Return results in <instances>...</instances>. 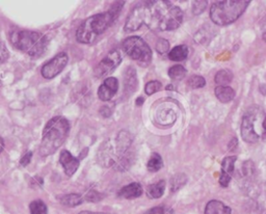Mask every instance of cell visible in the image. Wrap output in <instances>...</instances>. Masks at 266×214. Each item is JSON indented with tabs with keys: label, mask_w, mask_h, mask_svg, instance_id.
Wrapping results in <instances>:
<instances>
[{
	"label": "cell",
	"mask_w": 266,
	"mask_h": 214,
	"mask_svg": "<svg viewBox=\"0 0 266 214\" xmlns=\"http://www.w3.org/2000/svg\"><path fill=\"white\" fill-rule=\"evenodd\" d=\"M70 129L69 122L63 117L51 119L45 126L40 146L41 156H50L65 142Z\"/></svg>",
	"instance_id": "6da1fadb"
},
{
	"label": "cell",
	"mask_w": 266,
	"mask_h": 214,
	"mask_svg": "<svg viewBox=\"0 0 266 214\" xmlns=\"http://www.w3.org/2000/svg\"><path fill=\"white\" fill-rule=\"evenodd\" d=\"M115 20L116 18L109 12L97 14V15L88 18L78 27L76 33L77 41L81 44H92L114 23Z\"/></svg>",
	"instance_id": "7a4b0ae2"
},
{
	"label": "cell",
	"mask_w": 266,
	"mask_h": 214,
	"mask_svg": "<svg viewBox=\"0 0 266 214\" xmlns=\"http://www.w3.org/2000/svg\"><path fill=\"white\" fill-rule=\"evenodd\" d=\"M241 137L248 144H255L266 137V112L259 107H251L242 118Z\"/></svg>",
	"instance_id": "3957f363"
},
{
	"label": "cell",
	"mask_w": 266,
	"mask_h": 214,
	"mask_svg": "<svg viewBox=\"0 0 266 214\" xmlns=\"http://www.w3.org/2000/svg\"><path fill=\"white\" fill-rule=\"evenodd\" d=\"M247 0H225L216 2L210 9V18L217 25H228L235 22L245 12Z\"/></svg>",
	"instance_id": "277c9868"
},
{
	"label": "cell",
	"mask_w": 266,
	"mask_h": 214,
	"mask_svg": "<svg viewBox=\"0 0 266 214\" xmlns=\"http://www.w3.org/2000/svg\"><path fill=\"white\" fill-rule=\"evenodd\" d=\"M12 45L18 50L38 58L46 48V38L32 31H15L10 36Z\"/></svg>",
	"instance_id": "5b68a950"
},
{
	"label": "cell",
	"mask_w": 266,
	"mask_h": 214,
	"mask_svg": "<svg viewBox=\"0 0 266 214\" xmlns=\"http://www.w3.org/2000/svg\"><path fill=\"white\" fill-rule=\"evenodd\" d=\"M123 49L139 66L147 67L152 61V51L147 43L139 37H130L123 42Z\"/></svg>",
	"instance_id": "8992f818"
},
{
	"label": "cell",
	"mask_w": 266,
	"mask_h": 214,
	"mask_svg": "<svg viewBox=\"0 0 266 214\" xmlns=\"http://www.w3.org/2000/svg\"><path fill=\"white\" fill-rule=\"evenodd\" d=\"M153 21L161 31H175L183 21V12L178 7H167L163 10H157L154 12Z\"/></svg>",
	"instance_id": "52a82bcc"
},
{
	"label": "cell",
	"mask_w": 266,
	"mask_h": 214,
	"mask_svg": "<svg viewBox=\"0 0 266 214\" xmlns=\"http://www.w3.org/2000/svg\"><path fill=\"white\" fill-rule=\"evenodd\" d=\"M154 13L151 11L150 8L143 6L135 8L130 15L128 16L127 20L125 23V31L135 32L138 31L143 25H151L153 24Z\"/></svg>",
	"instance_id": "ba28073f"
},
{
	"label": "cell",
	"mask_w": 266,
	"mask_h": 214,
	"mask_svg": "<svg viewBox=\"0 0 266 214\" xmlns=\"http://www.w3.org/2000/svg\"><path fill=\"white\" fill-rule=\"evenodd\" d=\"M122 62V54L119 50L110 51L105 58L95 68V75L98 78H102L108 75L115 70Z\"/></svg>",
	"instance_id": "9c48e42d"
},
{
	"label": "cell",
	"mask_w": 266,
	"mask_h": 214,
	"mask_svg": "<svg viewBox=\"0 0 266 214\" xmlns=\"http://www.w3.org/2000/svg\"><path fill=\"white\" fill-rule=\"evenodd\" d=\"M98 160H99L102 166H116L118 162V154L115 140L107 139L103 142L99 149V152H98Z\"/></svg>",
	"instance_id": "30bf717a"
},
{
	"label": "cell",
	"mask_w": 266,
	"mask_h": 214,
	"mask_svg": "<svg viewBox=\"0 0 266 214\" xmlns=\"http://www.w3.org/2000/svg\"><path fill=\"white\" fill-rule=\"evenodd\" d=\"M68 64V55L63 52L59 53L55 58L48 62L43 68H42V76L46 79H52L58 76Z\"/></svg>",
	"instance_id": "8fae6325"
},
{
	"label": "cell",
	"mask_w": 266,
	"mask_h": 214,
	"mask_svg": "<svg viewBox=\"0 0 266 214\" xmlns=\"http://www.w3.org/2000/svg\"><path fill=\"white\" fill-rule=\"evenodd\" d=\"M119 89V81L115 77H108L100 85L98 90V97L102 101H109L117 94Z\"/></svg>",
	"instance_id": "7c38bea8"
},
{
	"label": "cell",
	"mask_w": 266,
	"mask_h": 214,
	"mask_svg": "<svg viewBox=\"0 0 266 214\" xmlns=\"http://www.w3.org/2000/svg\"><path fill=\"white\" fill-rule=\"evenodd\" d=\"M237 160L236 156H227L221 161V173L219 176V184L222 187H228L234 173V166Z\"/></svg>",
	"instance_id": "4fadbf2b"
},
{
	"label": "cell",
	"mask_w": 266,
	"mask_h": 214,
	"mask_svg": "<svg viewBox=\"0 0 266 214\" xmlns=\"http://www.w3.org/2000/svg\"><path fill=\"white\" fill-rule=\"evenodd\" d=\"M60 161L62 166L64 167L65 173L68 176H73L79 167V160L67 150L62 151L60 156Z\"/></svg>",
	"instance_id": "5bb4252c"
},
{
	"label": "cell",
	"mask_w": 266,
	"mask_h": 214,
	"mask_svg": "<svg viewBox=\"0 0 266 214\" xmlns=\"http://www.w3.org/2000/svg\"><path fill=\"white\" fill-rule=\"evenodd\" d=\"M138 85L137 77L135 70L132 67L127 68L124 75V95L125 97L131 96L135 91Z\"/></svg>",
	"instance_id": "9a60e30c"
},
{
	"label": "cell",
	"mask_w": 266,
	"mask_h": 214,
	"mask_svg": "<svg viewBox=\"0 0 266 214\" xmlns=\"http://www.w3.org/2000/svg\"><path fill=\"white\" fill-rule=\"evenodd\" d=\"M143 194V187L142 185L139 183H131L129 185H126L123 188H121V190L119 191V195L124 197V198H127V199H131V198H136L139 197Z\"/></svg>",
	"instance_id": "2e32d148"
},
{
	"label": "cell",
	"mask_w": 266,
	"mask_h": 214,
	"mask_svg": "<svg viewBox=\"0 0 266 214\" xmlns=\"http://www.w3.org/2000/svg\"><path fill=\"white\" fill-rule=\"evenodd\" d=\"M231 212L230 207L216 199L208 202L205 208V214H231Z\"/></svg>",
	"instance_id": "e0dca14e"
},
{
	"label": "cell",
	"mask_w": 266,
	"mask_h": 214,
	"mask_svg": "<svg viewBox=\"0 0 266 214\" xmlns=\"http://www.w3.org/2000/svg\"><path fill=\"white\" fill-rule=\"evenodd\" d=\"M214 94L216 98L222 103H228L234 99L235 92L230 87H217L215 88Z\"/></svg>",
	"instance_id": "ac0fdd59"
},
{
	"label": "cell",
	"mask_w": 266,
	"mask_h": 214,
	"mask_svg": "<svg viewBox=\"0 0 266 214\" xmlns=\"http://www.w3.org/2000/svg\"><path fill=\"white\" fill-rule=\"evenodd\" d=\"M165 189V181L160 180L156 183H153L147 187V194L151 198H159L163 195Z\"/></svg>",
	"instance_id": "d6986e66"
},
{
	"label": "cell",
	"mask_w": 266,
	"mask_h": 214,
	"mask_svg": "<svg viewBox=\"0 0 266 214\" xmlns=\"http://www.w3.org/2000/svg\"><path fill=\"white\" fill-rule=\"evenodd\" d=\"M58 199L62 205L66 207H76L83 202V197L80 194H76V193L60 195Z\"/></svg>",
	"instance_id": "ffe728a7"
},
{
	"label": "cell",
	"mask_w": 266,
	"mask_h": 214,
	"mask_svg": "<svg viewBox=\"0 0 266 214\" xmlns=\"http://www.w3.org/2000/svg\"><path fill=\"white\" fill-rule=\"evenodd\" d=\"M188 55V48L185 45H179L174 47L170 53L169 59L173 62H182L184 61Z\"/></svg>",
	"instance_id": "44dd1931"
},
{
	"label": "cell",
	"mask_w": 266,
	"mask_h": 214,
	"mask_svg": "<svg viewBox=\"0 0 266 214\" xmlns=\"http://www.w3.org/2000/svg\"><path fill=\"white\" fill-rule=\"evenodd\" d=\"M233 80V74L231 71L223 69L218 71L214 77V81L218 84V87H227V84L231 83Z\"/></svg>",
	"instance_id": "7402d4cb"
},
{
	"label": "cell",
	"mask_w": 266,
	"mask_h": 214,
	"mask_svg": "<svg viewBox=\"0 0 266 214\" xmlns=\"http://www.w3.org/2000/svg\"><path fill=\"white\" fill-rule=\"evenodd\" d=\"M162 165H163V161H162L161 156L158 153H153L150 157V159L148 160L147 168L151 173H156L162 167Z\"/></svg>",
	"instance_id": "603a6c76"
},
{
	"label": "cell",
	"mask_w": 266,
	"mask_h": 214,
	"mask_svg": "<svg viewBox=\"0 0 266 214\" xmlns=\"http://www.w3.org/2000/svg\"><path fill=\"white\" fill-rule=\"evenodd\" d=\"M187 182V177L185 174H177L171 180V191L175 192L180 189L182 186H184Z\"/></svg>",
	"instance_id": "cb8c5ba5"
},
{
	"label": "cell",
	"mask_w": 266,
	"mask_h": 214,
	"mask_svg": "<svg viewBox=\"0 0 266 214\" xmlns=\"http://www.w3.org/2000/svg\"><path fill=\"white\" fill-rule=\"evenodd\" d=\"M185 75H186V69L181 65L173 66L169 70V76L173 80H181L185 77Z\"/></svg>",
	"instance_id": "d4e9b609"
},
{
	"label": "cell",
	"mask_w": 266,
	"mask_h": 214,
	"mask_svg": "<svg viewBox=\"0 0 266 214\" xmlns=\"http://www.w3.org/2000/svg\"><path fill=\"white\" fill-rule=\"evenodd\" d=\"M30 211L31 214H47V206L41 199H36L31 203Z\"/></svg>",
	"instance_id": "484cf974"
},
{
	"label": "cell",
	"mask_w": 266,
	"mask_h": 214,
	"mask_svg": "<svg viewBox=\"0 0 266 214\" xmlns=\"http://www.w3.org/2000/svg\"><path fill=\"white\" fill-rule=\"evenodd\" d=\"M205 84H206V81L204 77L199 76V75H193L187 80V85L190 89H193V90L201 89L205 87Z\"/></svg>",
	"instance_id": "4316f807"
},
{
	"label": "cell",
	"mask_w": 266,
	"mask_h": 214,
	"mask_svg": "<svg viewBox=\"0 0 266 214\" xmlns=\"http://www.w3.org/2000/svg\"><path fill=\"white\" fill-rule=\"evenodd\" d=\"M241 174L245 178H250L251 176H253L255 174L254 162L250 161V160L244 161L242 164V167H241Z\"/></svg>",
	"instance_id": "83f0119b"
},
{
	"label": "cell",
	"mask_w": 266,
	"mask_h": 214,
	"mask_svg": "<svg viewBox=\"0 0 266 214\" xmlns=\"http://www.w3.org/2000/svg\"><path fill=\"white\" fill-rule=\"evenodd\" d=\"M162 88V84L157 81V80H153V81H150L146 84V88H145V92L147 95L151 96L153 94H155L157 92H159Z\"/></svg>",
	"instance_id": "f1b7e54d"
},
{
	"label": "cell",
	"mask_w": 266,
	"mask_h": 214,
	"mask_svg": "<svg viewBox=\"0 0 266 214\" xmlns=\"http://www.w3.org/2000/svg\"><path fill=\"white\" fill-rule=\"evenodd\" d=\"M169 49H170V43L169 42L164 39L158 40V42L156 43V50L158 53L164 54L165 52H167V50Z\"/></svg>",
	"instance_id": "f546056e"
},
{
	"label": "cell",
	"mask_w": 266,
	"mask_h": 214,
	"mask_svg": "<svg viewBox=\"0 0 266 214\" xmlns=\"http://www.w3.org/2000/svg\"><path fill=\"white\" fill-rule=\"evenodd\" d=\"M207 5H208L207 2H195L192 8L193 13L195 14V15H200V14H202L206 10Z\"/></svg>",
	"instance_id": "4dcf8cb0"
},
{
	"label": "cell",
	"mask_w": 266,
	"mask_h": 214,
	"mask_svg": "<svg viewBox=\"0 0 266 214\" xmlns=\"http://www.w3.org/2000/svg\"><path fill=\"white\" fill-rule=\"evenodd\" d=\"M9 50L3 42H0V64H4L9 59Z\"/></svg>",
	"instance_id": "1f68e13d"
},
{
	"label": "cell",
	"mask_w": 266,
	"mask_h": 214,
	"mask_svg": "<svg viewBox=\"0 0 266 214\" xmlns=\"http://www.w3.org/2000/svg\"><path fill=\"white\" fill-rule=\"evenodd\" d=\"M104 196H103V194H101V193H99V192H97V191H95V190H92V191H90L88 194H87V201H89V202H99L100 201V199H102Z\"/></svg>",
	"instance_id": "d6a6232c"
},
{
	"label": "cell",
	"mask_w": 266,
	"mask_h": 214,
	"mask_svg": "<svg viewBox=\"0 0 266 214\" xmlns=\"http://www.w3.org/2000/svg\"><path fill=\"white\" fill-rule=\"evenodd\" d=\"M144 214H173V213L171 210L166 209L164 207H154Z\"/></svg>",
	"instance_id": "836d02e7"
},
{
	"label": "cell",
	"mask_w": 266,
	"mask_h": 214,
	"mask_svg": "<svg viewBox=\"0 0 266 214\" xmlns=\"http://www.w3.org/2000/svg\"><path fill=\"white\" fill-rule=\"evenodd\" d=\"M32 156H33V153H32V152H30V153H26V154L24 155V157H23V158L21 159L20 163H21L22 165H27V164H29V163L31 162V159H32Z\"/></svg>",
	"instance_id": "e575fe53"
},
{
	"label": "cell",
	"mask_w": 266,
	"mask_h": 214,
	"mask_svg": "<svg viewBox=\"0 0 266 214\" xmlns=\"http://www.w3.org/2000/svg\"><path fill=\"white\" fill-rule=\"evenodd\" d=\"M237 144H238V141H237V139L235 138V137H233V139H231V141H230V144L228 145V149H229V151H232V150H234L236 147H237Z\"/></svg>",
	"instance_id": "d590c367"
},
{
	"label": "cell",
	"mask_w": 266,
	"mask_h": 214,
	"mask_svg": "<svg viewBox=\"0 0 266 214\" xmlns=\"http://www.w3.org/2000/svg\"><path fill=\"white\" fill-rule=\"evenodd\" d=\"M79 214H113L107 212H92V211H81Z\"/></svg>",
	"instance_id": "8d00e7d4"
},
{
	"label": "cell",
	"mask_w": 266,
	"mask_h": 214,
	"mask_svg": "<svg viewBox=\"0 0 266 214\" xmlns=\"http://www.w3.org/2000/svg\"><path fill=\"white\" fill-rule=\"evenodd\" d=\"M260 92H261L263 95H266V83L261 85V87H260Z\"/></svg>",
	"instance_id": "74e56055"
},
{
	"label": "cell",
	"mask_w": 266,
	"mask_h": 214,
	"mask_svg": "<svg viewBox=\"0 0 266 214\" xmlns=\"http://www.w3.org/2000/svg\"><path fill=\"white\" fill-rule=\"evenodd\" d=\"M4 149H5V142H4L3 138L0 137V153L3 152V150H4Z\"/></svg>",
	"instance_id": "f35d334b"
},
{
	"label": "cell",
	"mask_w": 266,
	"mask_h": 214,
	"mask_svg": "<svg viewBox=\"0 0 266 214\" xmlns=\"http://www.w3.org/2000/svg\"><path fill=\"white\" fill-rule=\"evenodd\" d=\"M143 101H144V99L143 98H139L138 100H136V104L137 105H141L143 103Z\"/></svg>",
	"instance_id": "ab89813d"
},
{
	"label": "cell",
	"mask_w": 266,
	"mask_h": 214,
	"mask_svg": "<svg viewBox=\"0 0 266 214\" xmlns=\"http://www.w3.org/2000/svg\"><path fill=\"white\" fill-rule=\"evenodd\" d=\"M263 40L266 42V33H264V34H263Z\"/></svg>",
	"instance_id": "60d3db41"
}]
</instances>
